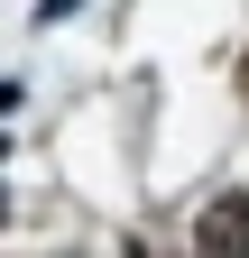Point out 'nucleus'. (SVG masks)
Segmentation results:
<instances>
[{"instance_id":"obj_2","label":"nucleus","mask_w":249,"mask_h":258,"mask_svg":"<svg viewBox=\"0 0 249 258\" xmlns=\"http://www.w3.org/2000/svg\"><path fill=\"white\" fill-rule=\"evenodd\" d=\"M0 221H10V194H0Z\"/></svg>"},{"instance_id":"obj_1","label":"nucleus","mask_w":249,"mask_h":258,"mask_svg":"<svg viewBox=\"0 0 249 258\" xmlns=\"http://www.w3.org/2000/svg\"><path fill=\"white\" fill-rule=\"evenodd\" d=\"M194 249H249V194H222V203L194 221Z\"/></svg>"},{"instance_id":"obj_3","label":"nucleus","mask_w":249,"mask_h":258,"mask_svg":"<svg viewBox=\"0 0 249 258\" xmlns=\"http://www.w3.org/2000/svg\"><path fill=\"white\" fill-rule=\"evenodd\" d=\"M0 157H10V139H0Z\"/></svg>"}]
</instances>
